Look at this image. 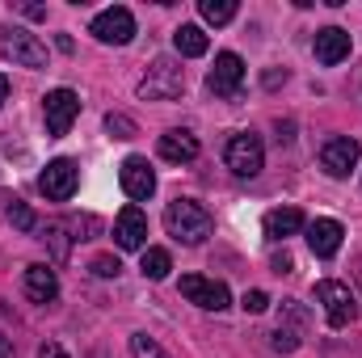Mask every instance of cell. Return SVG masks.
Masks as SVG:
<instances>
[{
    "instance_id": "obj_26",
    "label": "cell",
    "mask_w": 362,
    "mask_h": 358,
    "mask_svg": "<svg viewBox=\"0 0 362 358\" xmlns=\"http://www.w3.org/2000/svg\"><path fill=\"white\" fill-rule=\"evenodd\" d=\"M105 131H110L114 139H131V135H135V122H131L127 114H105Z\"/></svg>"
},
{
    "instance_id": "obj_3",
    "label": "cell",
    "mask_w": 362,
    "mask_h": 358,
    "mask_svg": "<svg viewBox=\"0 0 362 358\" xmlns=\"http://www.w3.org/2000/svg\"><path fill=\"white\" fill-rule=\"evenodd\" d=\"M0 55L21 68H47V47L25 25H0Z\"/></svg>"
},
{
    "instance_id": "obj_27",
    "label": "cell",
    "mask_w": 362,
    "mask_h": 358,
    "mask_svg": "<svg viewBox=\"0 0 362 358\" xmlns=\"http://www.w3.org/2000/svg\"><path fill=\"white\" fill-rule=\"evenodd\" d=\"M270 346H274V350H282V354H291V350L299 346V333H295V329H286V325H278V329L270 333Z\"/></svg>"
},
{
    "instance_id": "obj_32",
    "label": "cell",
    "mask_w": 362,
    "mask_h": 358,
    "mask_svg": "<svg viewBox=\"0 0 362 358\" xmlns=\"http://www.w3.org/2000/svg\"><path fill=\"white\" fill-rule=\"evenodd\" d=\"M0 358H13V337L0 333Z\"/></svg>"
},
{
    "instance_id": "obj_31",
    "label": "cell",
    "mask_w": 362,
    "mask_h": 358,
    "mask_svg": "<svg viewBox=\"0 0 362 358\" xmlns=\"http://www.w3.org/2000/svg\"><path fill=\"white\" fill-rule=\"evenodd\" d=\"M21 13H25V17H34V21H38V17H47V8H42V4H21Z\"/></svg>"
},
{
    "instance_id": "obj_7",
    "label": "cell",
    "mask_w": 362,
    "mask_h": 358,
    "mask_svg": "<svg viewBox=\"0 0 362 358\" xmlns=\"http://www.w3.org/2000/svg\"><path fill=\"white\" fill-rule=\"evenodd\" d=\"M206 89L215 97H240V89H245V59L236 51H219L215 68L206 72Z\"/></svg>"
},
{
    "instance_id": "obj_18",
    "label": "cell",
    "mask_w": 362,
    "mask_h": 358,
    "mask_svg": "<svg viewBox=\"0 0 362 358\" xmlns=\"http://www.w3.org/2000/svg\"><path fill=\"white\" fill-rule=\"evenodd\" d=\"M299 228H303V211L299 207H274V211H266V236L270 241H286Z\"/></svg>"
},
{
    "instance_id": "obj_2",
    "label": "cell",
    "mask_w": 362,
    "mask_h": 358,
    "mask_svg": "<svg viewBox=\"0 0 362 358\" xmlns=\"http://www.w3.org/2000/svg\"><path fill=\"white\" fill-rule=\"evenodd\" d=\"M181 89H185V72H181L177 59H169V55H160L148 68V76L139 81V97L144 101H173V97H181Z\"/></svg>"
},
{
    "instance_id": "obj_17",
    "label": "cell",
    "mask_w": 362,
    "mask_h": 358,
    "mask_svg": "<svg viewBox=\"0 0 362 358\" xmlns=\"http://www.w3.org/2000/svg\"><path fill=\"white\" fill-rule=\"evenodd\" d=\"M156 152H160V161H169V165H189V161L198 156V139H194L189 131H165L160 144H156Z\"/></svg>"
},
{
    "instance_id": "obj_25",
    "label": "cell",
    "mask_w": 362,
    "mask_h": 358,
    "mask_svg": "<svg viewBox=\"0 0 362 358\" xmlns=\"http://www.w3.org/2000/svg\"><path fill=\"white\" fill-rule=\"evenodd\" d=\"M64 228H68V232H76V241H93V236L101 232V224H97L93 215H81V219H64Z\"/></svg>"
},
{
    "instance_id": "obj_8",
    "label": "cell",
    "mask_w": 362,
    "mask_h": 358,
    "mask_svg": "<svg viewBox=\"0 0 362 358\" xmlns=\"http://www.w3.org/2000/svg\"><path fill=\"white\" fill-rule=\"evenodd\" d=\"M76 185H81V169H76V161H68V156L51 161V165L38 173V190H42L51 202H68V198L76 194Z\"/></svg>"
},
{
    "instance_id": "obj_12",
    "label": "cell",
    "mask_w": 362,
    "mask_h": 358,
    "mask_svg": "<svg viewBox=\"0 0 362 358\" xmlns=\"http://www.w3.org/2000/svg\"><path fill=\"white\" fill-rule=\"evenodd\" d=\"M118 181H122L127 198H135V202H148L156 194V173H152L148 156H127L122 169H118Z\"/></svg>"
},
{
    "instance_id": "obj_15",
    "label": "cell",
    "mask_w": 362,
    "mask_h": 358,
    "mask_svg": "<svg viewBox=\"0 0 362 358\" xmlns=\"http://www.w3.org/2000/svg\"><path fill=\"white\" fill-rule=\"evenodd\" d=\"M341 236H346V228L337 219H312L308 224V245L316 258H333L341 249Z\"/></svg>"
},
{
    "instance_id": "obj_33",
    "label": "cell",
    "mask_w": 362,
    "mask_h": 358,
    "mask_svg": "<svg viewBox=\"0 0 362 358\" xmlns=\"http://www.w3.org/2000/svg\"><path fill=\"white\" fill-rule=\"evenodd\" d=\"M8 101V81H4V72H0V105Z\"/></svg>"
},
{
    "instance_id": "obj_14",
    "label": "cell",
    "mask_w": 362,
    "mask_h": 358,
    "mask_svg": "<svg viewBox=\"0 0 362 358\" xmlns=\"http://www.w3.org/2000/svg\"><path fill=\"white\" fill-rule=\"evenodd\" d=\"M25 295L34 304H55L59 299V278H55V270L47 266V262L25 266Z\"/></svg>"
},
{
    "instance_id": "obj_19",
    "label": "cell",
    "mask_w": 362,
    "mask_h": 358,
    "mask_svg": "<svg viewBox=\"0 0 362 358\" xmlns=\"http://www.w3.org/2000/svg\"><path fill=\"white\" fill-rule=\"evenodd\" d=\"M173 47H177V55L185 59H198V55H206V34H202V25H177L173 30Z\"/></svg>"
},
{
    "instance_id": "obj_6",
    "label": "cell",
    "mask_w": 362,
    "mask_h": 358,
    "mask_svg": "<svg viewBox=\"0 0 362 358\" xmlns=\"http://www.w3.org/2000/svg\"><path fill=\"white\" fill-rule=\"evenodd\" d=\"M316 304H325V316H329V325H333V329H346V325L358 316L354 291H350L346 282H337V278L316 282Z\"/></svg>"
},
{
    "instance_id": "obj_13",
    "label": "cell",
    "mask_w": 362,
    "mask_h": 358,
    "mask_svg": "<svg viewBox=\"0 0 362 358\" xmlns=\"http://www.w3.org/2000/svg\"><path fill=\"white\" fill-rule=\"evenodd\" d=\"M114 241H118V249H144V241H148V215L131 202V207H122L118 211V219H114Z\"/></svg>"
},
{
    "instance_id": "obj_20",
    "label": "cell",
    "mask_w": 362,
    "mask_h": 358,
    "mask_svg": "<svg viewBox=\"0 0 362 358\" xmlns=\"http://www.w3.org/2000/svg\"><path fill=\"white\" fill-rule=\"evenodd\" d=\"M144 278H152V282H160V278H169V270H173V258H169V249H144Z\"/></svg>"
},
{
    "instance_id": "obj_30",
    "label": "cell",
    "mask_w": 362,
    "mask_h": 358,
    "mask_svg": "<svg viewBox=\"0 0 362 358\" xmlns=\"http://www.w3.org/2000/svg\"><path fill=\"white\" fill-rule=\"evenodd\" d=\"M38 358H68V350L55 346V342H47V346H38Z\"/></svg>"
},
{
    "instance_id": "obj_9",
    "label": "cell",
    "mask_w": 362,
    "mask_h": 358,
    "mask_svg": "<svg viewBox=\"0 0 362 358\" xmlns=\"http://www.w3.org/2000/svg\"><path fill=\"white\" fill-rule=\"evenodd\" d=\"M181 295L206 312H223L232 304V291L219 278H202V274H181Z\"/></svg>"
},
{
    "instance_id": "obj_28",
    "label": "cell",
    "mask_w": 362,
    "mask_h": 358,
    "mask_svg": "<svg viewBox=\"0 0 362 358\" xmlns=\"http://www.w3.org/2000/svg\"><path fill=\"white\" fill-rule=\"evenodd\" d=\"M89 270L97 274V278H118V270H122V262L118 258H110V253H101V258H93Z\"/></svg>"
},
{
    "instance_id": "obj_10",
    "label": "cell",
    "mask_w": 362,
    "mask_h": 358,
    "mask_svg": "<svg viewBox=\"0 0 362 358\" xmlns=\"http://www.w3.org/2000/svg\"><path fill=\"white\" fill-rule=\"evenodd\" d=\"M42 114H47V131L59 139V135L72 131V122H76V114H81V97L72 89H51L47 101H42Z\"/></svg>"
},
{
    "instance_id": "obj_21",
    "label": "cell",
    "mask_w": 362,
    "mask_h": 358,
    "mask_svg": "<svg viewBox=\"0 0 362 358\" xmlns=\"http://www.w3.org/2000/svg\"><path fill=\"white\" fill-rule=\"evenodd\" d=\"M198 13H202V21H211V25H228V21L236 17V0H202Z\"/></svg>"
},
{
    "instance_id": "obj_5",
    "label": "cell",
    "mask_w": 362,
    "mask_h": 358,
    "mask_svg": "<svg viewBox=\"0 0 362 358\" xmlns=\"http://www.w3.org/2000/svg\"><path fill=\"white\" fill-rule=\"evenodd\" d=\"M89 34L97 42H105V47H127L135 38V17L122 4H110V8H101L89 21Z\"/></svg>"
},
{
    "instance_id": "obj_16",
    "label": "cell",
    "mask_w": 362,
    "mask_h": 358,
    "mask_svg": "<svg viewBox=\"0 0 362 358\" xmlns=\"http://www.w3.org/2000/svg\"><path fill=\"white\" fill-rule=\"evenodd\" d=\"M350 34L341 30V25H329V30H320L316 34V59L325 64V68H333V64H341L346 55H350Z\"/></svg>"
},
{
    "instance_id": "obj_23",
    "label": "cell",
    "mask_w": 362,
    "mask_h": 358,
    "mask_svg": "<svg viewBox=\"0 0 362 358\" xmlns=\"http://www.w3.org/2000/svg\"><path fill=\"white\" fill-rule=\"evenodd\" d=\"M8 224H13V228H21V232H34V228H38V219L30 215V207H25V202H17V198L8 202Z\"/></svg>"
},
{
    "instance_id": "obj_22",
    "label": "cell",
    "mask_w": 362,
    "mask_h": 358,
    "mask_svg": "<svg viewBox=\"0 0 362 358\" xmlns=\"http://www.w3.org/2000/svg\"><path fill=\"white\" fill-rule=\"evenodd\" d=\"M42 241H51V249H55V262H68V228H64V219H55V224H47L42 228Z\"/></svg>"
},
{
    "instance_id": "obj_4",
    "label": "cell",
    "mask_w": 362,
    "mask_h": 358,
    "mask_svg": "<svg viewBox=\"0 0 362 358\" xmlns=\"http://www.w3.org/2000/svg\"><path fill=\"white\" fill-rule=\"evenodd\" d=\"M223 161H228V169L236 178H257L266 169V148H262V139L253 131H236L228 139V148H223Z\"/></svg>"
},
{
    "instance_id": "obj_29",
    "label": "cell",
    "mask_w": 362,
    "mask_h": 358,
    "mask_svg": "<svg viewBox=\"0 0 362 358\" xmlns=\"http://www.w3.org/2000/svg\"><path fill=\"white\" fill-rule=\"evenodd\" d=\"M240 308H245L249 316H262V312L270 308V295H266V291H245V299H240Z\"/></svg>"
},
{
    "instance_id": "obj_1",
    "label": "cell",
    "mask_w": 362,
    "mask_h": 358,
    "mask_svg": "<svg viewBox=\"0 0 362 358\" xmlns=\"http://www.w3.org/2000/svg\"><path fill=\"white\" fill-rule=\"evenodd\" d=\"M165 228H169V236L181 241V245H202V241L211 236L215 219H211V211H206L202 202H194V198H173V202L165 207Z\"/></svg>"
},
{
    "instance_id": "obj_11",
    "label": "cell",
    "mask_w": 362,
    "mask_h": 358,
    "mask_svg": "<svg viewBox=\"0 0 362 358\" xmlns=\"http://www.w3.org/2000/svg\"><path fill=\"white\" fill-rule=\"evenodd\" d=\"M358 156H362V144L350 139V135H333V139L320 148V165H325L329 178H350V169L358 165Z\"/></svg>"
},
{
    "instance_id": "obj_24",
    "label": "cell",
    "mask_w": 362,
    "mask_h": 358,
    "mask_svg": "<svg viewBox=\"0 0 362 358\" xmlns=\"http://www.w3.org/2000/svg\"><path fill=\"white\" fill-rule=\"evenodd\" d=\"M131 354L135 358H169L156 346V337H148V333H135V337H131Z\"/></svg>"
}]
</instances>
